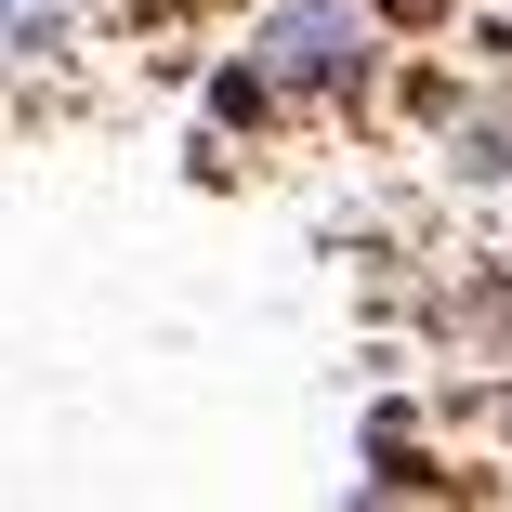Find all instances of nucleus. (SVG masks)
<instances>
[{
    "label": "nucleus",
    "mask_w": 512,
    "mask_h": 512,
    "mask_svg": "<svg viewBox=\"0 0 512 512\" xmlns=\"http://www.w3.org/2000/svg\"><path fill=\"white\" fill-rule=\"evenodd\" d=\"M250 79L263 92H302V106H329V92H368L381 79V27L355 0H276L250 27Z\"/></svg>",
    "instance_id": "nucleus-1"
},
{
    "label": "nucleus",
    "mask_w": 512,
    "mask_h": 512,
    "mask_svg": "<svg viewBox=\"0 0 512 512\" xmlns=\"http://www.w3.org/2000/svg\"><path fill=\"white\" fill-rule=\"evenodd\" d=\"M79 40V0H0V66H40Z\"/></svg>",
    "instance_id": "nucleus-2"
}]
</instances>
